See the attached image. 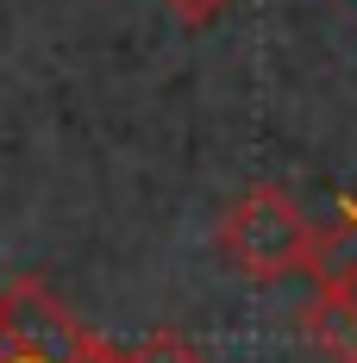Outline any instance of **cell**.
<instances>
[{
    "mask_svg": "<svg viewBox=\"0 0 357 363\" xmlns=\"http://www.w3.org/2000/svg\"><path fill=\"white\" fill-rule=\"evenodd\" d=\"M301 332H307V345L332 363H357V301L345 289H326L314 282V301H307V313H301Z\"/></svg>",
    "mask_w": 357,
    "mask_h": 363,
    "instance_id": "obj_3",
    "label": "cell"
},
{
    "mask_svg": "<svg viewBox=\"0 0 357 363\" xmlns=\"http://www.w3.org/2000/svg\"><path fill=\"white\" fill-rule=\"evenodd\" d=\"M0 363H126V351L101 345L38 276L0 289Z\"/></svg>",
    "mask_w": 357,
    "mask_h": 363,
    "instance_id": "obj_2",
    "label": "cell"
},
{
    "mask_svg": "<svg viewBox=\"0 0 357 363\" xmlns=\"http://www.w3.org/2000/svg\"><path fill=\"white\" fill-rule=\"evenodd\" d=\"M219 257L251 276V282H282V276H307L314 251H320V225L301 213V201L276 188V182H257L245 188L226 213H219Z\"/></svg>",
    "mask_w": 357,
    "mask_h": 363,
    "instance_id": "obj_1",
    "label": "cell"
},
{
    "mask_svg": "<svg viewBox=\"0 0 357 363\" xmlns=\"http://www.w3.org/2000/svg\"><path fill=\"white\" fill-rule=\"evenodd\" d=\"M126 363H214V357L201 345H188L182 332H150V338H138L126 351Z\"/></svg>",
    "mask_w": 357,
    "mask_h": 363,
    "instance_id": "obj_5",
    "label": "cell"
},
{
    "mask_svg": "<svg viewBox=\"0 0 357 363\" xmlns=\"http://www.w3.org/2000/svg\"><path fill=\"white\" fill-rule=\"evenodd\" d=\"M163 6H170V13H176L182 26H214L219 13H226V6H232V0H163Z\"/></svg>",
    "mask_w": 357,
    "mask_h": 363,
    "instance_id": "obj_6",
    "label": "cell"
},
{
    "mask_svg": "<svg viewBox=\"0 0 357 363\" xmlns=\"http://www.w3.org/2000/svg\"><path fill=\"white\" fill-rule=\"evenodd\" d=\"M307 276L357 301V194H339V225H320V251Z\"/></svg>",
    "mask_w": 357,
    "mask_h": 363,
    "instance_id": "obj_4",
    "label": "cell"
}]
</instances>
